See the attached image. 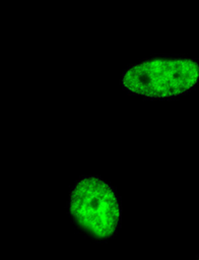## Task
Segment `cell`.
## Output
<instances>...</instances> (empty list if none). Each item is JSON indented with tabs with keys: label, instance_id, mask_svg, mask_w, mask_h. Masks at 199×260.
Listing matches in <instances>:
<instances>
[{
	"label": "cell",
	"instance_id": "cell-1",
	"mask_svg": "<svg viewBox=\"0 0 199 260\" xmlns=\"http://www.w3.org/2000/svg\"><path fill=\"white\" fill-rule=\"evenodd\" d=\"M199 79V65L186 58H154L129 68L123 86L148 98L174 96L193 87Z\"/></svg>",
	"mask_w": 199,
	"mask_h": 260
},
{
	"label": "cell",
	"instance_id": "cell-2",
	"mask_svg": "<svg viewBox=\"0 0 199 260\" xmlns=\"http://www.w3.org/2000/svg\"><path fill=\"white\" fill-rule=\"evenodd\" d=\"M69 211L77 225L97 240L112 237L120 221V205L114 191L96 177L83 178L75 185Z\"/></svg>",
	"mask_w": 199,
	"mask_h": 260
},
{
	"label": "cell",
	"instance_id": "cell-3",
	"mask_svg": "<svg viewBox=\"0 0 199 260\" xmlns=\"http://www.w3.org/2000/svg\"><path fill=\"white\" fill-rule=\"evenodd\" d=\"M198 260H199V258H198Z\"/></svg>",
	"mask_w": 199,
	"mask_h": 260
}]
</instances>
